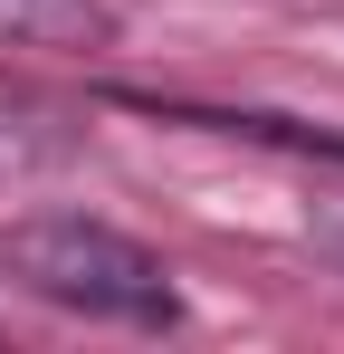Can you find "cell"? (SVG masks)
<instances>
[{
	"label": "cell",
	"instance_id": "1",
	"mask_svg": "<svg viewBox=\"0 0 344 354\" xmlns=\"http://www.w3.org/2000/svg\"><path fill=\"white\" fill-rule=\"evenodd\" d=\"M0 268L19 288H39L48 306L106 316V326H172L182 316L172 268L144 239L106 230V221H19V230L0 239Z\"/></svg>",
	"mask_w": 344,
	"mask_h": 354
},
{
	"label": "cell",
	"instance_id": "3",
	"mask_svg": "<svg viewBox=\"0 0 344 354\" xmlns=\"http://www.w3.org/2000/svg\"><path fill=\"white\" fill-rule=\"evenodd\" d=\"M306 230H316V249L344 268V201H316V221H306Z\"/></svg>",
	"mask_w": 344,
	"mask_h": 354
},
{
	"label": "cell",
	"instance_id": "4",
	"mask_svg": "<svg viewBox=\"0 0 344 354\" xmlns=\"http://www.w3.org/2000/svg\"><path fill=\"white\" fill-rule=\"evenodd\" d=\"M0 153H10V134H0Z\"/></svg>",
	"mask_w": 344,
	"mask_h": 354
},
{
	"label": "cell",
	"instance_id": "2",
	"mask_svg": "<svg viewBox=\"0 0 344 354\" xmlns=\"http://www.w3.org/2000/svg\"><path fill=\"white\" fill-rule=\"evenodd\" d=\"M0 39L10 48H106L115 10L106 0H0Z\"/></svg>",
	"mask_w": 344,
	"mask_h": 354
}]
</instances>
